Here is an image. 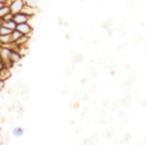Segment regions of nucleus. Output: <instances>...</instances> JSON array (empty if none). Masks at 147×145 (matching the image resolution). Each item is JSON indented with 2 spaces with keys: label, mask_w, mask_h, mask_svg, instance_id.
I'll return each mask as SVG.
<instances>
[{
  "label": "nucleus",
  "mask_w": 147,
  "mask_h": 145,
  "mask_svg": "<svg viewBox=\"0 0 147 145\" xmlns=\"http://www.w3.org/2000/svg\"><path fill=\"white\" fill-rule=\"evenodd\" d=\"M12 41H15L13 37H12V33H9V35H0V43H1V44H7V43H12Z\"/></svg>",
  "instance_id": "obj_5"
},
{
  "label": "nucleus",
  "mask_w": 147,
  "mask_h": 145,
  "mask_svg": "<svg viewBox=\"0 0 147 145\" xmlns=\"http://www.w3.org/2000/svg\"><path fill=\"white\" fill-rule=\"evenodd\" d=\"M1 25H5V27H8L9 29L15 31L16 27H18V23H16L15 20H11V21H1Z\"/></svg>",
  "instance_id": "obj_6"
},
{
  "label": "nucleus",
  "mask_w": 147,
  "mask_h": 145,
  "mask_svg": "<svg viewBox=\"0 0 147 145\" xmlns=\"http://www.w3.org/2000/svg\"><path fill=\"white\" fill-rule=\"evenodd\" d=\"M22 57H23V56H22L18 51H11V53H9V59H11L15 64H16V63H19V61L22 60Z\"/></svg>",
  "instance_id": "obj_4"
},
{
  "label": "nucleus",
  "mask_w": 147,
  "mask_h": 145,
  "mask_svg": "<svg viewBox=\"0 0 147 145\" xmlns=\"http://www.w3.org/2000/svg\"><path fill=\"white\" fill-rule=\"evenodd\" d=\"M28 41H30V37H28V35H23V36H20V37L16 40V43H18L19 45H27Z\"/></svg>",
  "instance_id": "obj_7"
},
{
  "label": "nucleus",
  "mask_w": 147,
  "mask_h": 145,
  "mask_svg": "<svg viewBox=\"0 0 147 145\" xmlns=\"http://www.w3.org/2000/svg\"><path fill=\"white\" fill-rule=\"evenodd\" d=\"M16 29L20 31V32H22L23 35H30V33H31V31H32V28H31V25H30V24H28V21H27V23H20V24H18Z\"/></svg>",
  "instance_id": "obj_3"
},
{
  "label": "nucleus",
  "mask_w": 147,
  "mask_h": 145,
  "mask_svg": "<svg viewBox=\"0 0 147 145\" xmlns=\"http://www.w3.org/2000/svg\"><path fill=\"white\" fill-rule=\"evenodd\" d=\"M22 12H26L27 15L32 16L34 13H35V8L32 7V5H30V4H26V5H24V8H23V11H22Z\"/></svg>",
  "instance_id": "obj_8"
},
{
  "label": "nucleus",
  "mask_w": 147,
  "mask_h": 145,
  "mask_svg": "<svg viewBox=\"0 0 147 145\" xmlns=\"http://www.w3.org/2000/svg\"><path fill=\"white\" fill-rule=\"evenodd\" d=\"M4 85H5V80H0V89H4Z\"/></svg>",
  "instance_id": "obj_16"
},
{
  "label": "nucleus",
  "mask_w": 147,
  "mask_h": 145,
  "mask_svg": "<svg viewBox=\"0 0 147 145\" xmlns=\"http://www.w3.org/2000/svg\"><path fill=\"white\" fill-rule=\"evenodd\" d=\"M13 31L12 29H9L8 27H5V25H1L0 27V35H9V33H12Z\"/></svg>",
  "instance_id": "obj_12"
},
{
  "label": "nucleus",
  "mask_w": 147,
  "mask_h": 145,
  "mask_svg": "<svg viewBox=\"0 0 147 145\" xmlns=\"http://www.w3.org/2000/svg\"><path fill=\"white\" fill-rule=\"evenodd\" d=\"M30 17H32V16L27 15L26 12H19V13H15L13 20H15L18 24H20V23H27L28 20H30Z\"/></svg>",
  "instance_id": "obj_2"
},
{
  "label": "nucleus",
  "mask_w": 147,
  "mask_h": 145,
  "mask_svg": "<svg viewBox=\"0 0 147 145\" xmlns=\"http://www.w3.org/2000/svg\"><path fill=\"white\" fill-rule=\"evenodd\" d=\"M26 4H27L26 0H15V1L9 5V7H11L12 13H19V12H22Z\"/></svg>",
  "instance_id": "obj_1"
},
{
  "label": "nucleus",
  "mask_w": 147,
  "mask_h": 145,
  "mask_svg": "<svg viewBox=\"0 0 147 145\" xmlns=\"http://www.w3.org/2000/svg\"><path fill=\"white\" fill-rule=\"evenodd\" d=\"M8 77H11V69L3 68L1 69V77H0V80H7Z\"/></svg>",
  "instance_id": "obj_9"
},
{
  "label": "nucleus",
  "mask_w": 147,
  "mask_h": 145,
  "mask_svg": "<svg viewBox=\"0 0 147 145\" xmlns=\"http://www.w3.org/2000/svg\"><path fill=\"white\" fill-rule=\"evenodd\" d=\"M23 133H24V130L22 129V128H16V129H13V136H16V137H20Z\"/></svg>",
  "instance_id": "obj_14"
},
{
  "label": "nucleus",
  "mask_w": 147,
  "mask_h": 145,
  "mask_svg": "<svg viewBox=\"0 0 147 145\" xmlns=\"http://www.w3.org/2000/svg\"><path fill=\"white\" fill-rule=\"evenodd\" d=\"M13 17H15V13L9 12V13H7L5 16L0 17V19H1V21H11V20H13Z\"/></svg>",
  "instance_id": "obj_11"
},
{
  "label": "nucleus",
  "mask_w": 147,
  "mask_h": 145,
  "mask_svg": "<svg viewBox=\"0 0 147 145\" xmlns=\"http://www.w3.org/2000/svg\"><path fill=\"white\" fill-rule=\"evenodd\" d=\"M9 12H12L11 11V7L9 5H3V7H0V17H3V16H5L7 13H9Z\"/></svg>",
  "instance_id": "obj_10"
},
{
  "label": "nucleus",
  "mask_w": 147,
  "mask_h": 145,
  "mask_svg": "<svg viewBox=\"0 0 147 145\" xmlns=\"http://www.w3.org/2000/svg\"><path fill=\"white\" fill-rule=\"evenodd\" d=\"M27 4H30L32 7H36L38 5V0H27Z\"/></svg>",
  "instance_id": "obj_15"
},
{
  "label": "nucleus",
  "mask_w": 147,
  "mask_h": 145,
  "mask_svg": "<svg viewBox=\"0 0 147 145\" xmlns=\"http://www.w3.org/2000/svg\"><path fill=\"white\" fill-rule=\"evenodd\" d=\"M20 36H23V33H22V32H20V31H18V29H15L13 31V32H12V37H13V40H18V39L20 37Z\"/></svg>",
  "instance_id": "obj_13"
}]
</instances>
